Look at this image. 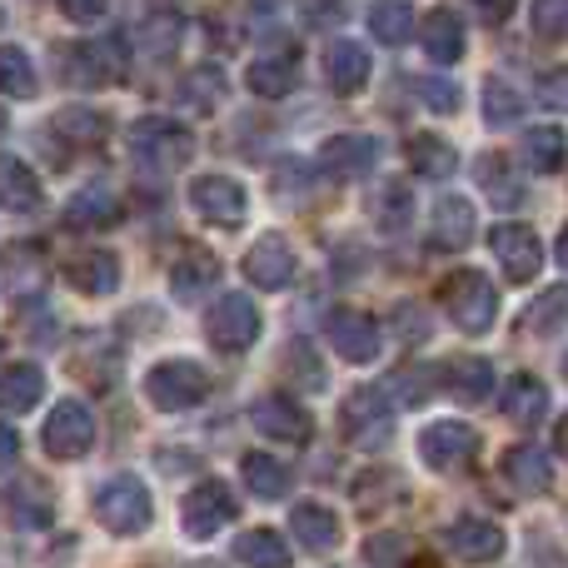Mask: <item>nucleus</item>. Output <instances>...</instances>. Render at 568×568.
<instances>
[{"mask_svg":"<svg viewBox=\"0 0 568 568\" xmlns=\"http://www.w3.org/2000/svg\"><path fill=\"white\" fill-rule=\"evenodd\" d=\"M190 150H195L190 130L175 125V120H165V115H145L130 125V155H135L150 175H175V170L190 160Z\"/></svg>","mask_w":568,"mask_h":568,"instance_id":"obj_1","label":"nucleus"},{"mask_svg":"<svg viewBox=\"0 0 568 568\" xmlns=\"http://www.w3.org/2000/svg\"><path fill=\"white\" fill-rule=\"evenodd\" d=\"M145 399L155 404L160 414L195 409V404L210 399V369L200 359H160L155 369L145 374Z\"/></svg>","mask_w":568,"mask_h":568,"instance_id":"obj_2","label":"nucleus"},{"mask_svg":"<svg viewBox=\"0 0 568 568\" xmlns=\"http://www.w3.org/2000/svg\"><path fill=\"white\" fill-rule=\"evenodd\" d=\"M439 300H444L449 320L459 324L464 334H484L494 320H499V294H494L489 275H479V270H459V275H449L439 284Z\"/></svg>","mask_w":568,"mask_h":568,"instance_id":"obj_3","label":"nucleus"},{"mask_svg":"<svg viewBox=\"0 0 568 568\" xmlns=\"http://www.w3.org/2000/svg\"><path fill=\"white\" fill-rule=\"evenodd\" d=\"M95 519L105 524L110 534H140L150 519H155V504H150L145 484L135 479V474H115L110 484H100L95 494Z\"/></svg>","mask_w":568,"mask_h":568,"instance_id":"obj_4","label":"nucleus"},{"mask_svg":"<svg viewBox=\"0 0 568 568\" xmlns=\"http://www.w3.org/2000/svg\"><path fill=\"white\" fill-rule=\"evenodd\" d=\"M235 514H240V504H235V494L225 489L220 479H200L195 489L185 494V504H180V529L190 534V539H215L225 524H235Z\"/></svg>","mask_w":568,"mask_h":568,"instance_id":"obj_5","label":"nucleus"},{"mask_svg":"<svg viewBox=\"0 0 568 568\" xmlns=\"http://www.w3.org/2000/svg\"><path fill=\"white\" fill-rule=\"evenodd\" d=\"M125 70H130V55L120 36L85 40V45L65 50V75L75 85H115V80H125Z\"/></svg>","mask_w":568,"mask_h":568,"instance_id":"obj_6","label":"nucleus"},{"mask_svg":"<svg viewBox=\"0 0 568 568\" xmlns=\"http://www.w3.org/2000/svg\"><path fill=\"white\" fill-rule=\"evenodd\" d=\"M40 439H45L50 459H80V454H90V444H95V414L80 399H60L55 414L45 419Z\"/></svg>","mask_w":568,"mask_h":568,"instance_id":"obj_7","label":"nucleus"},{"mask_svg":"<svg viewBox=\"0 0 568 568\" xmlns=\"http://www.w3.org/2000/svg\"><path fill=\"white\" fill-rule=\"evenodd\" d=\"M474 449H479V434H474L469 424H459V419H439V424H429V429L419 434V459L429 464L434 474L464 469V464L474 459Z\"/></svg>","mask_w":568,"mask_h":568,"instance_id":"obj_8","label":"nucleus"},{"mask_svg":"<svg viewBox=\"0 0 568 568\" xmlns=\"http://www.w3.org/2000/svg\"><path fill=\"white\" fill-rule=\"evenodd\" d=\"M489 245H494V255H499L504 275H509L514 284L539 280V270H544V245H539V235H534L529 225L509 220V225H499V230L489 235Z\"/></svg>","mask_w":568,"mask_h":568,"instance_id":"obj_9","label":"nucleus"},{"mask_svg":"<svg viewBox=\"0 0 568 568\" xmlns=\"http://www.w3.org/2000/svg\"><path fill=\"white\" fill-rule=\"evenodd\" d=\"M205 329H210V339L220 344V349H250L255 344V334H260V310H255V300L250 294H220V304L210 310V320H205Z\"/></svg>","mask_w":568,"mask_h":568,"instance_id":"obj_10","label":"nucleus"},{"mask_svg":"<svg viewBox=\"0 0 568 568\" xmlns=\"http://www.w3.org/2000/svg\"><path fill=\"white\" fill-rule=\"evenodd\" d=\"M190 205H195V215H205L210 225H240L250 200H245V185H240L235 175H195Z\"/></svg>","mask_w":568,"mask_h":568,"instance_id":"obj_11","label":"nucleus"},{"mask_svg":"<svg viewBox=\"0 0 568 568\" xmlns=\"http://www.w3.org/2000/svg\"><path fill=\"white\" fill-rule=\"evenodd\" d=\"M324 329H329V344H334V354H339V359H349V364L379 359L384 334H379V324H374L369 314H359V310H334Z\"/></svg>","mask_w":568,"mask_h":568,"instance_id":"obj_12","label":"nucleus"},{"mask_svg":"<svg viewBox=\"0 0 568 568\" xmlns=\"http://www.w3.org/2000/svg\"><path fill=\"white\" fill-rule=\"evenodd\" d=\"M250 419H255V429L265 434V439H280V444H304L314 434L310 414H304L290 394H265V399H255Z\"/></svg>","mask_w":568,"mask_h":568,"instance_id":"obj_13","label":"nucleus"},{"mask_svg":"<svg viewBox=\"0 0 568 568\" xmlns=\"http://www.w3.org/2000/svg\"><path fill=\"white\" fill-rule=\"evenodd\" d=\"M444 544H449V554H459V559H469V564H489V559H499V554L509 549V539H504L499 524L474 519V514L454 519L449 529H444Z\"/></svg>","mask_w":568,"mask_h":568,"instance_id":"obj_14","label":"nucleus"},{"mask_svg":"<svg viewBox=\"0 0 568 568\" xmlns=\"http://www.w3.org/2000/svg\"><path fill=\"white\" fill-rule=\"evenodd\" d=\"M374 160H379V145H374V135H334V140H324V150H320V170L329 180H359V175H369Z\"/></svg>","mask_w":568,"mask_h":568,"instance_id":"obj_15","label":"nucleus"},{"mask_svg":"<svg viewBox=\"0 0 568 568\" xmlns=\"http://www.w3.org/2000/svg\"><path fill=\"white\" fill-rule=\"evenodd\" d=\"M245 275L250 284H260V290H284V284L294 280V250L284 235H260L255 245H250L245 255Z\"/></svg>","mask_w":568,"mask_h":568,"instance_id":"obj_16","label":"nucleus"},{"mask_svg":"<svg viewBox=\"0 0 568 568\" xmlns=\"http://www.w3.org/2000/svg\"><path fill=\"white\" fill-rule=\"evenodd\" d=\"M215 284H220V260L210 250H185L175 260V270H170V290H175L180 304H195L205 294H215Z\"/></svg>","mask_w":568,"mask_h":568,"instance_id":"obj_17","label":"nucleus"},{"mask_svg":"<svg viewBox=\"0 0 568 568\" xmlns=\"http://www.w3.org/2000/svg\"><path fill=\"white\" fill-rule=\"evenodd\" d=\"M324 70H329V85L339 90V95H354V90L369 85V50L359 45V40H334L329 55H324Z\"/></svg>","mask_w":568,"mask_h":568,"instance_id":"obj_18","label":"nucleus"},{"mask_svg":"<svg viewBox=\"0 0 568 568\" xmlns=\"http://www.w3.org/2000/svg\"><path fill=\"white\" fill-rule=\"evenodd\" d=\"M65 284L80 294H115L120 290V260L110 250H85L65 265Z\"/></svg>","mask_w":568,"mask_h":568,"instance_id":"obj_19","label":"nucleus"},{"mask_svg":"<svg viewBox=\"0 0 568 568\" xmlns=\"http://www.w3.org/2000/svg\"><path fill=\"white\" fill-rule=\"evenodd\" d=\"M474 240V205L464 195H444L434 205V225H429V245L434 250H464Z\"/></svg>","mask_w":568,"mask_h":568,"instance_id":"obj_20","label":"nucleus"},{"mask_svg":"<svg viewBox=\"0 0 568 568\" xmlns=\"http://www.w3.org/2000/svg\"><path fill=\"white\" fill-rule=\"evenodd\" d=\"M504 414H509L519 429H534L549 414V384L534 379V374H514L509 389H504Z\"/></svg>","mask_w":568,"mask_h":568,"instance_id":"obj_21","label":"nucleus"},{"mask_svg":"<svg viewBox=\"0 0 568 568\" xmlns=\"http://www.w3.org/2000/svg\"><path fill=\"white\" fill-rule=\"evenodd\" d=\"M290 529L310 554H334V544H339V519L324 504H294Z\"/></svg>","mask_w":568,"mask_h":568,"instance_id":"obj_22","label":"nucleus"},{"mask_svg":"<svg viewBox=\"0 0 568 568\" xmlns=\"http://www.w3.org/2000/svg\"><path fill=\"white\" fill-rule=\"evenodd\" d=\"M65 220L75 230H105V225H115L120 220V200H115V190L105 185V180H95V185H85L75 200L65 205Z\"/></svg>","mask_w":568,"mask_h":568,"instance_id":"obj_23","label":"nucleus"},{"mask_svg":"<svg viewBox=\"0 0 568 568\" xmlns=\"http://www.w3.org/2000/svg\"><path fill=\"white\" fill-rule=\"evenodd\" d=\"M40 200H45V190H40L36 170L16 155H0V205L26 215V210H40Z\"/></svg>","mask_w":568,"mask_h":568,"instance_id":"obj_24","label":"nucleus"},{"mask_svg":"<svg viewBox=\"0 0 568 568\" xmlns=\"http://www.w3.org/2000/svg\"><path fill=\"white\" fill-rule=\"evenodd\" d=\"M504 479H509L519 494H544L554 484V464H549V454L544 449L519 444V449L504 454Z\"/></svg>","mask_w":568,"mask_h":568,"instance_id":"obj_25","label":"nucleus"},{"mask_svg":"<svg viewBox=\"0 0 568 568\" xmlns=\"http://www.w3.org/2000/svg\"><path fill=\"white\" fill-rule=\"evenodd\" d=\"M424 55L434 65H454L464 55V20L454 10H429L424 16Z\"/></svg>","mask_w":568,"mask_h":568,"instance_id":"obj_26","label":"nucleus"},{"mask_svg":"<svg viewBox=\"0 0 568 568\" xmlns=\"http://www.w3.org/2000/svg\"><path fill=\"white\" fill-rule=\"evenodd\" d=\"M45 399V374L36 364H10L0 374V414H26Z\"/></svg>","mask_w":568,"mask_h":568,"instance_id":"obj_27","label":"nucleus"},{"mask_svg":"<svg viewBox=\"0 0 568 568\" xmlns=\"http://www.w3.org/2000/svg\"><path fill=\"white\" fill-rule=\"evenodd\" d=\"M240 479H245V489L255 494V499H284V494H290V484H294V474L284 469L275 454H245Z\"/></svg>","mask_w":568,"mask_h":568,"instance_id":"obj_28","label":"nucleus"},{"mask_svg":"<svg viewBox=\"0 0 568 568\" xmlns=\"http://www.w3.org/2000/svg\"><path fill=\"white\" fill-rule=\"evenodd\" d=\"M524 160H529V170H539V175H559L568 160V135L559 125H534L529 135H524Z\"/></svg>","mask_w":568,"mask_h":568,"instance_id":"obj_29","label":"nucleus"},{"mask_svg":"<svg viewBox=\"0 0 568 568\" xmlns=\"http://www.w3.org/2000/svg\"><path fill=\"white\" fill-rule=\"evenodd\" d=\"M409 165H414V175H424V180H449L454 170H459V155H454V145L439 135H414Z\"/></svg>","mask_w":568,"mask_h":568,"instance_id":"obj_30","label":"nucleus"},{"mask_svg":"<svg viewBox=\"0 0 568 568\" xmlns=\"http://www.w3.org/2000/svg\"><path fill=\"white\" fill-rule=\"evenodd\" d=\"M444 384H449V394L459 404H479V399H489V389H494V364L489 359H454Z\"/></svg>","mask_w":568,"mask_h":568,"instance_id":"obj_31","label":"nucleus"},{"mask_svg":"<svg viewBox=\"0 0 568 568\" xmlns=\"http://www.w3.org/2000/svg\"><path fill=\"white\" fill-rule=\"evenodd\" d=\"M294 75H300V65H294V55H265L250 65V90L265 100H284L294 90Z\"/></svg>","mask_w":568,"mask_h":568,"instance_id":"obj_32","label":"nucleus"},{"mask_svg":"<svg viewBox=\"0 0 568 568\" xmlns=\"http://www.w3.org/2000/svg\"><path fill=\"white\" fill-rule=\"evenodd\" d=\"M369 30L384 40V45H404V40L414 36V6L409 0H374Z\"/></svg>","mask_w":568,"mask_h":568,"instance_id":"obj_33","label":"nucleus"},{"mask_svg":"<svg viewBox=\"0 0 568 568\" xmlns=\"http://www.w3.org/2000/svg\"><path fill=\"white\" fill-rule=\"evenodd\" d=\"M235 559L240 564L284 568V564H290V544H284L275 529H250V534H240V539H235Z\"/></svg>","mask_w":568,"mask_h":568,"instance_id":"obj_34","label":"nucleus"},{"mask_svg":"<svg viewBox=\"0 0 568 568\" xmlns=\"http://www.w3.org/2000/svg\"><path fill=\"white\" fill-rule=\"evenodd\" d=\"M0 95H36V65L20 45H0Z\"/></svg>","mask_w":568,"mask_h":568,"instance_id":"obj_35","label":"nucleus"},{"mask_svg":"<svg viewBox=\"0 0 568 568\" xmlns=\"http://www.w3.org/2000/svg\"><path fill=\"white\" fill-rule=\"evenodd\" d=\"M344 429L349 434H364V429H389V409H384V394H354L349 404H344Z\"/></svg>","mask_w":568,"mask_h":568,"instance_id":"obj_36","label":"nucleus"},{"mask_svg":"<svg viewBox=\"0 0 568 568\" xmlns=\"http://www.w3.org/2000/svg\"><path fill=\"white\" fill-rule=\"evenodd\" d=\"M484 115H489V125H509V120H519L524 115L519 90H514L509 80L489 75V80H484Z\"/></svg>","mask_w":568,"mask_h":568,"instance_id":"obj_37","label":"nucleus"},{"mask_svg":"<svg viewBox=\"0 0 568 568\" xmlns=\"http://www.w3.org/2000/svg\"><path fill=\"white\" fill-rule=\"evenodd\" d=\"M6 509H10V519L16 524H26V529H45L50 524V499L36 489V484H20V489H10V499H6Z\"/></svg>","mask_w":568,"mask_h":568,"instance_id":"obj_38","label":"nucleus"},{"mask_svg":"<svg viewBox=\"0 0 568 568\" xmlns=\"http://www.w3.org/2000/svg\"><path fill=\"white\" fill-rule=\"evenodd\" d=\"M220 95H225V75L220 70H195L180 85V105H190V110H215Z\"/></svg>","mask_w":568,"mask_h":568,"instance_id":"obj_39","label":"nucleus"},{"mask_svg":"<svg viewBox=\"0 0 568 568\" xmlns=\"http://www.w3.org/2000/svg\"><path fill=\"white\" fill-rule=\"evenodd\" d=\"M180 20L175 16H150L145 20V30H140V40H145V55L150 60H170L175 55V45H180Z\"/></svg>","mask_w":568,"mask_h":568,"instance_id":"obj_40","label":"nucleus"},{"mask_svg":"<svg viewBox=\"0 0 568 568\" xmlns=\"http://www.w3.org/2000/svg\"><path fill=\"white\" fill-rule=\"evenodd\" d=\"M534 36L568 40V0H534Z\"/></svg>","mask_w":568,"mask_h":568,"instance_id":"obj_41","label":"nucleus"},{"mask_svg":"<svg viewBox=\"0 0 568 568\" xmlns=\"http://www.w3.org/2000/svg\"><path fill=\"white\" fill-rule=\"evenodd\" d=\"M479 185L489 190L494 200H499V205H514V200H519V185H509V180H499V175H509V165H504V155H479Z\"/></svg>","mask_w":568,"mask_h":568,"instance_id":"obj_42","label":"nucleus"},{"mask_svg":"<svg viewBox=\"0 0 568 568\" xmlns=\"http://www.w3.org/2000/svg\"><path fill=\"white\" fill-rule=\"evenodd\" d=\"M60 130H65L70 140H75V145H100V140H105V120L95 115V110H65V115L55 120Z\"/></svg>","mask_w":568,"mask_h":568,"instance_id":"obj_43","label":"nucleus"},{"mask_svg":"<svg viewBox=\"0 0 568 568\" xmlns=\"http://www.w3.org/2000/svg\"><path fill=\"white\" fill-rule=\"evenodd\" d=\"M389 389H394V404H404V409H409V404H424L434 394V369H399Z\"/></svg>","mask_w":568,"mask_h":568,"instance_id":"obj_44","label":"nucleus"},{"mask_svg":"<svg viewBox=\"0 0 568 568\" xmlns=\"http://www.w3.org/2000/svg\"><path fill=\"white\" fill-rule=\"evenodd\" d=\"M409 215H414L409 190H404V185H389V190H384V200H379V225L389 230V235H399V230L409 225Z\"/></svg>","mask_w":568,"mask_h":568,"instance_id":"obj_45","label":"nucleus"},{"mask_svg":"<svg viewBox=\"0 0 568 568\" xmlns=\"http://www.w3.org/2000/svg\"><path fill=\"white\" fill-rule=\"evenodd\" d=\"M568 320V290H549L539 304L529 310V329H549V324H564Z\"/></svg>","mask_w":568,"mask_h":568,"instance_id":"obj_46","label":"nucleus"},{"mask_svg":"<svg viewBox=\"0 0 568 568\" xmlns=\"http://www.w3.org/2000/svg\"><path fill=\"white\" fill-rule=\"evenodd\" d=\"M419 90L434 115H454V110H459V85H449V80H424Z\"/></svg>","mask_w":568,"mask_h":568,"instance_id":"obj_47","label":"nucleus"},{"mask_svg":"<svg viewBox=\"0 0 568 568\" xmlns=\"http://www.w3.org/2000/svg\"><path fill=\"white\" fill-rule=\"evenodd\" d=\"M539 100H544L549 110H568V65L549 70V75L539 80Z\"/></svg>","mask_w":568,"mask_h":568,"instance_id":"obj_48","label":"nucleus"},{"mask_svg":"<svg viewBox=\"0 0 568 568\" xmlns=\"http://www.w3.org/2000/svg\"><path fill=\"white\" fill-rule=\"evenodd\" d=\"M364 559H369V564H404V559H409V549H404L394 534H379V539L364 544Z\"/></svg>","mask_w":568,"mask_h":568,"instance_id":"obj_49","label":"nucleus"},{"mask_svg":"<svg viewBox=\"0 0 568 568\" xmlns=\"http://www.w3.org/2000/svg\"><path fill=\"white\" fill-rule=\"evenodd\" d=\"M60 16L75 20V26H90L95 16H105V0H60Z\"/></svg>","mask_w":568,"mask_h":568,"instance_id":"obj_50","label":"nucleus"},{"mask_svg":"<svg viewBox=\"0 0 568 568\" xmlns=\"http://www.w3.org/2000/svg\"><path fill=\"white\" fill-rule=\"evenodd\" d=\"M469 6H474V16H479V20L499 26V20H509V16H514V6H519V0H469Z\"/></svg>","mask_w":568,"mask_h":568,"instance_id":"obj_51","label":"nucleus"},{"mask_svg":"<svg viewBox=\"0 0 568 568\" xmlns=\"http://www.w3.org/2000/svg\"><path fill=\"white\" fill-rule=\"evenodd\" d=\"M16 459H20V434L10 424H0V474L16 469Z\"/></svg>","mask_w":568,"mask_h":568,"instance_id":"obj_52","label":"nucleus"},{"mask_svg":"<svg viewBox=\"0 0 568 568\" xmlns=\"http://www.w3.org/2000/svg\"><path fill=\"white\" fill-rule=\"evenodd\" d=\"M554 439H559V454H564V459H568V414H564V419H559V434H554Z\"/></svg>","mask_w":568,"mask_h":568,"instance_id":"obj_53","label":"nucleus"},{"mask_svg":"<svg viewBox=\"0 0 568 568\" xmlns=\"http://www.w3.org/2000/svg\"><path fill=\"white\" fill-rule=\"evenodd\" d=\"M554 255H559V265L568 270V230H564V235H559V245H554Z\"/></svg>","mask_w":568,"mask_h":568,"instance_id":"obj_54","label":"nucleus"},{"mask_svg":"<svg viewBox=\"0 0 568 568\" xmlns=\"http://www.w3.org/2000/svg\"><path fill=\"white\" fill-rule=\"evenodd\" d=\"M0 130H6V110H0Z\"/></svg>","mask_w":568,"mask_h":568,"instance_id":"obj_55","label":"nucleus"},{"mask_svg":"<svg viewBox=\"0 0 568 568\" xmlns=\"http://www.w3.org/2000/svg\"><path fill=\"white\" fill-rule=\"evenodd\" d=\"M0 26H6V10H0Z\"/></svg>","mask_w":568,"mask_h":568,"instance_id":"obj_56","label":"nucleus"},{"mask_svg":"<svg viewBox=\"0 0 568 568\" xmlns=\"http://www.w3.org/2000/svg\"><path fill=\"white\" fill-rule=\"evenodd\" d=\"M564 374H568V359H564Z\"/></svg>","mask_w":568,"mask_h":568,"instance_id":"obj_57","label":"nucleus"}]
</instances>
